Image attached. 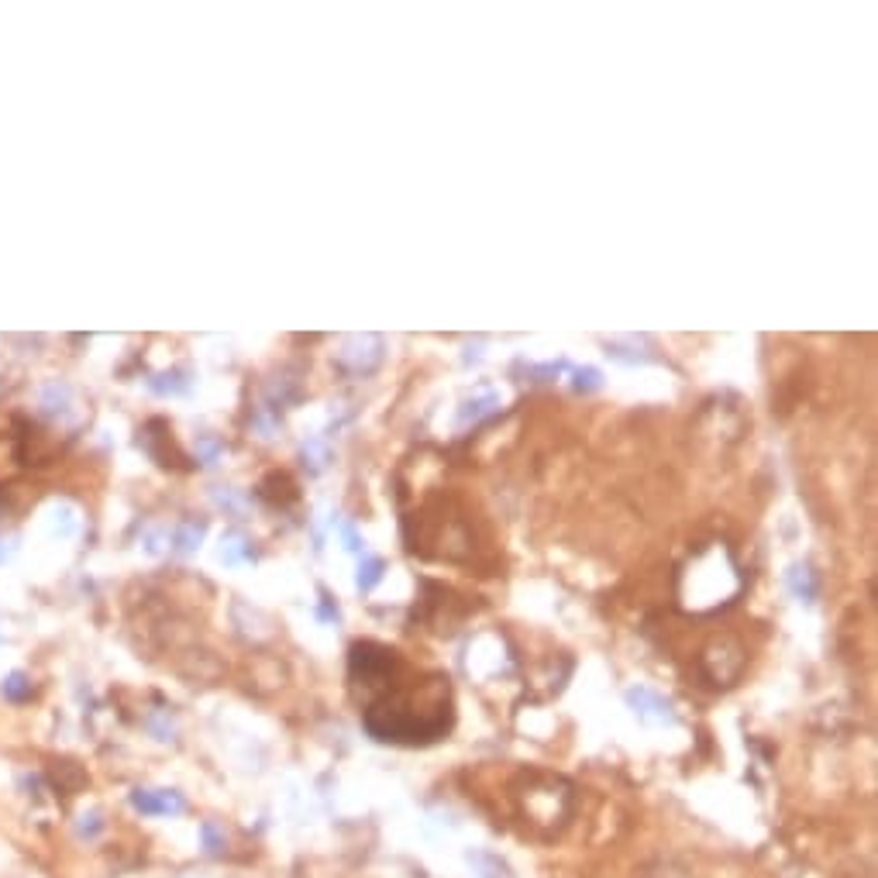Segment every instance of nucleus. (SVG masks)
<instances>
[{
  "label": "nucleus",
  "mask_w": 878,
  "mask_h": 878,
  "mask_svg": "<svg viewBox=\"0 0 878 878\" xmlns=\"http://www.w3.org/2000/svg\"><path fill=\"white\" fill-rule=\"evenodd\" d=\"M355 686L372 693L362 727L383 744H431L452 730V686L445 675H414L400 651Z\"/></svg>",
  "instance_id": "obj_1"
},
{
  "label": "nucleus",
  "mask_w": 878,
  "mask_h": 878,
  "mask_svg": "<svg viewBox=\"0 0 878 878\" xmlns=\"http://www.w3.org/2000/svg\"><path fill=\"white\" fill-rule=\"evenodd\" d=\"M520 799V810L524 817L541 827V834H555L562 830V823L569 820L572 813V786L558 775H545V772H527L520 775V786L514 789Z\"/></svg>",
  "instance_id": "obj_2"
},
{
  "label": "nucleus",
  "mask_w": 878,
  "mask_h": 878,
  "mask_svg": "<svg viewBox=\"0 0 878 878\" xmlns=\"http://www.w3.org/2000/svg\"><path fill=\"white\" fill-rule=\"evenodd\" d=\"M744 662H748V655H744L741 644L734 637H724V641H713L703 651V675L713 686H730L744 672Z\"/></svg>",
  "instance_id": "obj_3"
},
{
  "label": "nucleus",
  "mask_w": 878,
  "mask_h": 878,
  "mask_svg": "<svg viewBox=\"0 0 878 878\" xmlns=\"http://www.w3.org/2000/svg\"><path fill=\"white\" fill-rule=\"evenodd\" d=\"M138 445H142L145 452H149L159 465H166V469H169V465H176V462H183V455L173 448V431H169V424H166V421H152V424L142 431Z\"/></svg>",
  "instance_id": "obj_4"
},
{
  "label": "nucleus",
  "mask_w": 878,
  "mask_h": 878,
  "mask_svg": "<svg viewBox=\"0 0 878 878\" xmlns=\"http://www.w3.org/2000/svg\"><path fill=\"white\" fill-rule=\"evenodd\" d=\"M131 806L142 813H183L186 810V799L180 796V792L173 789H162V792H152V789H135L131 792Z\"/></svg>",
  "instance_id": "obj_5"
},
{
  "label": "nucleus",
  "mask_w": 878,
  "mask_h": 878,
  "mask_svg": "<svg viewBox=\"0 0 878 878\" xmlns=\"http://www.w3.org/2000/svg\"><path fill=\"white\" fill-rule=\"evenodd\" d=\"M627 699H631V706L641 713V717H655V720H665V724H672V720H675L672 703L662 699L658 693H651V689H631Z\"/></svg>",
  "instance_id": "obj_6"
},
{
  "label": "nucleus",
  "mask_w": 878,
  "mask_h": 878,
  "mask_svg": "<svg viewBox=\"0 0 878 878\" xmlns=\"http://www.w3.org/2000/svg\"><path fill=\"white\" fill-rule=\"evenodd\" d=\"M49 779H52V786H56L59 792H66V796H73V792H80L83 786H87V772H83L76 761H56Z\"/></svg>",
  "instance_id": "obj_7"
},
{
  "label": "nucleus",
  "mask_w": 878,
  "mask_h": 878,
  "mask_svg": "<svg viewBox=\"0 0 878 878\" xmlns=\"http://www.w3.org/2000/svg\"><path fill=\"white\" fill-rule=\"evenodd\" d=\"M259 496L269 503H290L297 500V486H293V479L286 472H273V476H266L259 483Z\"/></svg>",
  "instance_id": "obj_8"
},
{
  "label": "nucleus",
  "mask_w": 878,
  "mask_h": 878,
  "mask_svg": "<svg viewBox=\"0 0 878 878\" xmlns=\"http://www.w3.org/2000/svg\"><path fill=\"white\" fill-rule=\"evenodd\" d=\"M0 693H4L7 699H11V703H25V699H31V696H35V686H31V679H28V675L14 672V675H7V679H4V686H0Z\"/></svg>",
  "instance_id": "obj_9"
},
{
  "label": "nucleus",
  "mask_w": 878,
  "mask_h": 878,
  "mask_svg": "<svg viewBox=\"0 0 878 878\" xmlns=\"http://www.w3.org/2000/svg\"><path fill=\"white\" fill-rule=\"evenodd\" d=\"M200 538H204V524H183L180 534H176V545H180V551H193L200 545Z\"/></svg>",
  "instance_id": "obj_10"
},
{
  "label": "nucleus",
  "mask_w": 878,
  "mask_h": 878,
  "mask_svg": "<svg viewBox=\"0 0 878 878\" xmlns=\"http://www.w3.org/2000/svg\"><path fill=\"white\" fill-rule=\"evenodd\" d=\"M379 579H383V562H379V558H369V562L362 565V572H359V586L372 589Z\"/></svg>",
  "instance_id": "obj_11"
},
{
  "label": "nucleus",
  "mask_w": 878,
  "mask_h": 878,
  "mask_svg": "<svg viewBox=\"0 0 878 878\" xmlns=\"http://www.w3.org/2000/svg\"><path fill=\"white\" fill-rule=\"evenodd\" d=\"M200 837H204V848L211 851V854H221L224 851V834L214 827V823H204V827H200Z\"/></svg>",
  "instance_id": "obj_12"
},
{
  "label": "nucleus",
  "mask_w": 878,
  "mask_h": 878,
  "mask_svg": "<svg viewBox=\"0 0 878 878\" xmlns=\"http://www.w3.org/2000/svg\"><path fill=\"white\" fill-rule=\"evenodd\" d=\"M792 586H796V593L803 596V600H813V593H817V589H813L810 572H806V569H796V572H792Z\"/></svg>",
  "instance_id": "obj_13"
},
{
  "label": "nucleus",
  "mask_w": 878,
  "mask_h": 878,
  "mask_svg": "<svg viewBox=\"0 0 878 878\" xmlns=\"http://www.w3.org/2000/svg\"><path fill=\"white\" fill-rule=\"evenodd\" d=\"M80 834H83V837H97V834H100V817H97V813H90V817H83V823H80Z\"/></svg>",
  "instance_id": "obj_14"
},
{
  "label": "nucleus",
  "mask_w": 878,
  "mask_h": 878,
  "mask_svg": "<svg viewBox=\"0 0 878 878\" xmlns=\"http://www.w3.org/2000/svg\"><path fill=\"white\" fill-rule=\"evenodd\" d=\"M0 558H4V551H0Z\"/></svg>",
  "instance_id": "obj_15"
}]
</instances>
